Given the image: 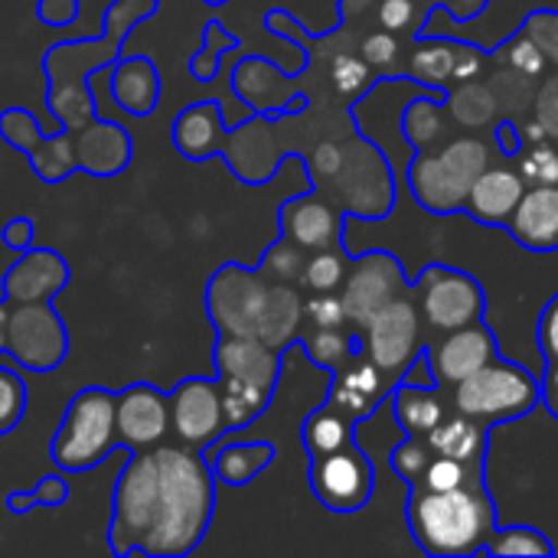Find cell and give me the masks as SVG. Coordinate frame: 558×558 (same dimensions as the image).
<instances>
[{"mask_svg":"<svg viewBox=\"0 0 558 558\" xmlns=\"http://www.w3.org/2000/svg\"><path fill=\"white\" fill-rule=\"evenodd\" d=\"M216 474L196 448H144L121 468L111 494L108 546L118 558L190 556L213 523Z\"/></svg>","mask_w":558,"mask_h":558,"instance_id":"obj_1","label":"cell"},{"mask_svg":"<svg viewBox=\"0 0 558 558\" xmlns=\"http://www.w3.org/2000/svg\"><path fill=\"white\" fill-rule=\"evenodd\" d=\"M160 0H111L105 10V23L98 36L88 39H62L46 49L43 75L46 108L52 111L56 124L65 131H78L92 118H98V101L88 88L98 69H111L121 59L128 33L157 13Z\"/></svg>","mask_w":558,"mask_h":558,"instance_id":"obj_2","label":"cell"},{"mask_svg":"<svg viewBox=\"0 0 558 558\" xmlns=\"http://www.w3.org/2000/svg\"><path fill=\"white\" fill-rule=\"evenodd\" d=\"M405 520L418 549L435 558L477 556L497 533V510L487 484L441 494L409 487Z\"/></svg>","mask_w":558,"mask_h":558,"instance_id":"obj_3","label":"cell"},{"mask_svg":"<svg viewBox=\"0 0 558 558\" xmlns=\"http://www.w3.org/2000/svg\"><path fill=\"white\" fill-rule=\"evenodd\" d=\"M213 363H216V383L222 392L226 428L242 432L271 405L278 379H281L284 350H275L255 337L219 333Z\"/></svg>","mask_w":558,"mask_h":558,"instance_id":"obj_4","label":"cell"},{"mask_svg":"<svg viewBox=\"0 0 558 558\" xmlns=\"http://www.w3.org/2000/svg\"><path fill=\"white\" fill-rule=\"evenodd\" d=\"M487 167V147L477 137H458L438 154L415 150L409 163V186L422 209L435 216H454L464 213V199Z\"/></svg>","mask_w":558,"mask_h":558,"instance_id":"obj_5","label":"cell"},{"mask_svg":"<svg viewBox=\"0 0 558 558\" xmlns=\"http://www.w3.org/2000/svg\"><path fill=\"white\" fill-rule=\"evenodd\" d=\"M118 392L101 386H85L65 405L59 432L52 438V461L62 471L82 474L98 468L118 441V418H114Z\"/></svg>","mask_w":558,"mask_h":558,"instance_id":"obj_6","label":"cell"},{"mask_svg":"<svg viewBox=\"0 0 558 558\" xmlns=\"http://www.w3.org/2000/svg\"><path fill=\"white\" fill-rule=\"evenodd\" d=\"M539 402V379L520 363L497 356L474 376L454 386V409L477 422L497 425L530 415Z\"/></svg>","mask_w":558,"mask_h":558,"instance_id":"obj_7","label":"cell"},{"mask_svg":"<svg viewBox=\"0 0 558 558\" xmlns=\"http://www.w3.org/2000/svg\"><path fill=\"white\" fill-rule=\"evenodd\" d=\"M271 284L275 281L265 278L258 268H245L235 262L222 265L206 284V314L216 333L258 340V330L271 301Z\"/></svg>","mask_w":558,"mask_h":558,"instance_id":"obj_8","label":"cell"},{"mask_svg":"<svg viewBox=\"0 0 558 558\" xmlns=\"http://www.w3.org/2000/svg\"><path fill=\"white\" fill-rule=\"evenodd\" d=\"M415 291L422 298V317L441 333L481 324L487 314L484 284L471 271H461V268L428 265L415 278Z\"/></svg>","mask_w":558,"mask_h":558,"instance_id":"obj_9","label":"cell"},{"mask_svg":"<svg viewBox=\"0 0 558 558\" xmlns=\"http://www.w3.org/2000/svg\"><path fill=\"white\" fill-rule=\"evenodd\" d=\"M7 356L26 373H52L69 356V330L52 301L10 304Z\"/></svg>","mask_w":558,"mask_h":558,"instance_id":"obj_10","label":"cell"},{"mask_svg":"<svg viewBox=\"0 0 558 558\" xmlns=\"http://www.w3.org/2000/svg\"><path fill=\"white\" fill-rule=\"evenodd\" d=\"M405 291H415V278L405 275L402 262L392 252L376 248L366 255H353V271L343 281L347 320L366 327L383 307H389Z\"/></svg>","mask_w":558,"mask_h":558,"instance_id":"obj_11","label":"cell"},{"mask_svg":"<svg viewBox=\"0 0 558 558\" xmlns=\"http://www.w3.org/2000/svg\"><path fill=\"white\" fill-rule=\"evenodd\" d=\"M307 481H311L314 497L330 513H360L363 507H369L373 490H376L373 461L363 454V448L356 441L333 454L311 458Z\"/></svg>","mask_w":558,"mask_h":558,"instance_id":"obj_12","label":"cell"},{"mask_svg":"<svg viewBox=\"0 0 558 558\" xmlns=\"http://www.w3.org/2000/svg\"><path fill=\"white\" fill-rule=\"evenodd\" d=\"M363 350L366 356L389 376L402 379L405 369L425 353L422 347V311L412 298H396L363 327Z\"/></svg>","mask_w":558,"mask_h":558,"instance_id":"obj_13","label":"cell"},{"mask_svg":"<svg viewBox=\"0 0 558 558\" xmlns=\"http://www.w3.org/2000/svg\"><path fill=\"white\" fill-rule=\"evenodd\" d=\"M170 432L196 451H206L229 432L216 379L190 376L177 383V389L170 392Z\"/></svg>","mask_w":558,"mask_h":558,"instance_id":"obj_14","label":"cell"},{"mask_svg":"<svg viewBox=\"0 0 558 558\" xmlns=\"http://www.w3.org/2000/svg\"><path fill=\"white\" fill-rule=\"evenodd\" d=\"M114 418H118V441L124 448L131 451L154 448L170 432V396L147 383H134L118 392Z\"/></svg>","mask_w":558,"mask_h":558,"instance_id":"obj_15","label":"cell"},{"mask_svg":"<svg viewBox=\"0 0 558 558\" xmlns=\"http://www.w3.org/2000/svg\"><path fill=\"white\" fill-rule=\"evenodd\" d=\"M425 353H428V363H432V373H435L438 386H451V389L461 379L474 376L477 369H484L487 363H494L500 356L497 337L484 320L445 333V340L438 347H428Z\"/></svg>","mask_w":558,"mask_h":558,"instance_id":"obj_16","label":"cell"},{"mask_svg":"<svg viewBox=\"0 0 558 558\" xmlns=\"http://www.w3.org/2000/svg\"><path fill=\"white\" fill-rule=\"evenodd\" d=\"M294 78L288 75L281 65H275L265 56H245L235 72H232V88L235 95L248 105V111H255L258 118H284V114H298L307 108V95H294V98H281L284 82Z\"/></svg>","mask_w":558,"mask_h":558,"instance_id":"obj_17","label":"cell"},{"mask_svg":"<svg viewBox=\"0 0 558 558\" xmlns=\"http://www.w3.org/2000/svg\"><path fill=\"white\" fill-rule=\"evenodd\" d=\"M69 262L56 248L16 252V262L3 275V298L10 304L52 301L69 284Z\"/></svg>","mask_w":558,"mask_h":558,"instance_id":"obj_18","label":"cell"},{"mask_svg":"<svg viewBox=\"0 0 558 558\" xmlns=\"http://www.w3.org/2000/svg\"><path fill=\"white\" fill-rule=\"evenodd\" d=\"M134 160V137L128 128L108 118H92L75 131V167L88 177H118Z\"/></svg>","mask_w":558,"mask_h":558,"instance_id":"obj_19","label":"cell"},{"mask_svg":"<svg viewBox=\"0 0 558 558\" xmlns=\"http://www.w3.org/2000/svg\"><path fill=\"white\" fill-rule=\"evenodd\" d=\"M386 379L389 376L369 356L360 353L340 373H333L327 405H333L337 412H343L353 422H363V418H369L379 409L383 399H389L392 386Z\"/></svg>","mask_w":558,"mask_h":558,"instance_id":"obj_20","label":"cell"},{"mask_svg":"<svg viewBox=\"0 0 558 558\" xmlns=\"http://www.w3.org/2000/svg\"><path fill=\"white\" fill-rule=\"evenodd\" d=\"M510 235L536 255L558 248V183H536L523 193L517 213L507 222Z\"/></svg>","mask_w":558,"mask_h":558,"instance_id":"obj_21","label":"cell"},{"mask_svg":"<svg viewBox=\"0 0 558 558\" xmlns=\"http://www.w3.org/2000/svg\"><path fill=\"white\" fill-rule=\"evenodd\" d=\"M278 222H281V235H288L291 242H298L301 248H333L343 245V219L333 206L301 193L294 199H288L278 209Z\"/></svg>","mask_w":558,"mask_h":558,"instance_id":"obj_22","label":"cell"},{"mask_svg":"<svg viewBox=\"0 0 558 558\" xmlns=\"http://www.w3.org/2000/svg\"><path fill=\"white\" fill-rule=\"evenodd\" d=\"M523 193H526V180H523L520 170H513V167H487L474 180V186H471V193L464 199V213L481 226H507L510 216L517 213Z\"/></svg>","mask_w":558,"mask_h":558,"instance_id":"obj_23","label":"cell"},{"mask_svg":"<svg viewBox=\"0 0 558 558\" xmlns=\"http://www.w3.org/2000/svg\"><path fill=\"white\" fill-rule=\"evenodd\" d=\"M268 144H271V134L258 121H239L235 128L226 131V141H222L219 154L229 160V170L242 183L258 186V183H268L278 173L281 160H288V157H278V154H268L265 150Z\"/></svg>","mask_w":558,"mask_h":558,"instance_id":"obj_24","label":"cell"},{"mask_svg":"<svg viewBox=\"0 0 558 558\" xmlns=\"http://www.w3.org/2000/svg\"><path fill=\"white\" fill-rule=\"evenodd\" d=\"M226 114H222V105L219 101H196V105H186L177 121H173V147L193 160V163H203L209 157H216L222 150V141H226Z\"/></svg>","mask_w":558,"mask_h":558,"instance_id":"obj_25","label":"cell"},{"mask_svg":"<svg viewBox=\"0 0 558 558\" xmlns=\"http://www.w3.org/2000/svg\"><path fill=\"white\" fill-rule=\"evenodd\" d=\"M160 72L147 56H121L111 65V98L121 111L134 118L154 114L160 105Z\"/></svg>","mask_w":558,"mask_h":558,"instance_id":"obj_26","label":"cell"},{"mask_svg":"<svg viewBox=\"0 0 558 558\" xmlns=\"http://www.w3.org/2000/svg\"><path fill=\"white\" fill-rule=\"evenodd\" d=\"M206 451H209L206 461H209L216 481L226 487L252 484L278 458V448L271 441H229V445H209Z\"/></svg>","mask_w":558,"mask_h":558,"instance_id":"obj_27","label":"cell"},{"mask_svg":"<svg viewBox=\"0 0 558 558\" xmlns=\"http://www.w3.org/2000/svg\"><path fill=\"white\" fill-rule=\"evenodd\" d=\"M428 445L435 454L445 458H458V461H484L487 458V445H490V425L477 422L471 415H445V422L438 428L428 432Z\"/></svg>","mask_w":558,"mask_h":558,"instance_id":"obj_28","label":"cell"},{"mask_svg":"<svg viewBox=\"0 0 558 558\" xmlns=\"http://www.w3.org/2000/svg\"><path fill=\"white\" fill-rule=\"evenodd\" d=\"M389 402H392V415H396V422L402 425L405 435L428 438V432L445 422V402L438 399L435 386L396 383L392 392H389Z\"/></svg>","mask_w":558,"mask_h":558,"instance_id":"obj_29","label":"cell"},{"mask_svg":"<svg viewBox=\"0 0 558 558\" xmlns=\"http://www.w3.org/2000/svg\"><path fill=\"white\" fill-rule=\"evenodd\" d=\"M445 101L448 92H425L415 95L405 108H402V137L405 144L415 150H432L445 131Z\"/></svg>","mask_w":558,"mask_h":558,"instance_id":"obj_30","label":"cell"},{"mask_svg":"<svg viewBox=\"0 0 558 558\" xmlns=\"http://www.w3.org/2000/svg\"><path fill=\"white\" fill-rule=\"evenodd\" d=\"M301 441H304L311 458L333 454V451H340V448L356 441V422L347 418L343 412H337L333 405L314 409L304 418V425H301Z\"/></svg>","mask_w":558,"mask_h":558,"instance_id":"obj_31","label":"cell"},{"mask_svg":"<svg viewBox=\"0 0 558 558\" xmlns=\"http://www.w3.org/2000/svg\"><path fill=\"white\" fill-rule=\"evenodd\" d=\"M461 43L464 39H438V36L418 39V49L412 52V62H409V75L422 82L425 88H445L454 78Z\"/></svg>","mask_w":558,"mask_h":558,"instance_id":"obj_32","label":"cell"},{"mask_svg":"<svg viewBox=\"0 0 558 558\" xmlns=\"http://www.w3.org/2000/svg\"><path fill=\"white\" fill-rule=\"evenodd\" d=\"M33 173L43 183H62L69 180L78 167H75V131L59 128L56 134H43V141L26 154Z\"/></svg>","mask_w":558,"mask_h":558,"instance_id":"obj_33","label":"cell"},{"mask_svg":"<svg viewBox=\"0 0 558 558\" xmlns=\"http://www.w3.org/2000/svg\"><path fill=\"white\" fill-rule=\"evenodd\" d=\"M360 337H347L343 327H314V333H307L301 340V350L311 356L314 366L327 369L330 376L340 373L353 356H360Z\"/></svg>","mask_w":558,"mask_h":558,"instance_id":"obj_34","label":"cell"},{"mask_svg":"<svg viewBox=\"0 0 558 558\" xmlns=\"http://www.w3.org/2000/svg\"><path fill=\"white\" fill-rule=\"evenodd\" d=\"M445 114H451L461 128H484L497 114V95L487 85L464 82L461 88L448 92Z\"/></svg>","mask_w":558,"mask_h":558,"instance_id":"obj_35","label":"cell"},{"mask_svg":"<svg viewBox=\"0 0 558 558\" xmlns=\"http://www.w3.org/2000/svg\"><path fill=\"white\" fill-rule=\"evenodd\" d=\"M242 43L239 36H232L219 20H209L203 26V46L190 56V75L196 82H213L219 75V65L226 59V52H235Z\"/></svg>","mask_w":558,"mask_h":558,"instance_id":"obj_36","label":"cell"},{"mask_svg":"<svg viewBox=\"0 0 558 558\" xmlns=\"http://www.w3.org/2000/svg\"><path fill=\"white\" fill-rule=\"evenodd\" d=\"M484 556L494 558H513V556H533L549 558L556 556V546L549 543L546 533H539L536 526H497V533L490 536V543L484 546Z\"/></svg>","mask_w":558,"mask_h":558,"instance_id":"obj_37","label":"cell"},{"mask_svg":"<svg viewBox=\"0 0 558 558\" xmlns=\"http://www.w3.org/2000/svg\"><path fill=\"white\" fill-rule=\"evenodd\" d=\"M484 461H458V458L435 454L415 487L441 494V490H458V487H468V484H484Z\"/></svg>","mask_w":558,"mask_h":558,"instance_id":"obj_38","label":"cell"},{"mask_svg":"<svg viewBox=\"0 0 558 558\" xmlns=\"http://www.w3.org/2000/svg\"><path fill=\"white\" fill-rule=\"evenodd\" d=\"M69 500V484L59 477V474H46L33 490H13L10 497H7V510L13 513V517H23V513H29L33 507H49V510H56V507H62Z\"/></svg>","mask_w":558,"mask_h":558,"instance_id":"obj_39","label":"cell"},{"mask_svg":"<svg viewBox=\"0 0 558 558\" xmlns=\"http://www.w3.org/2000/svg\"><path fill=\"white\" fill-rule=\"evenodd\" d=\"M304 265H307V262L301 258V245L291 242L288 235H281V239L262 255L258 271H262L265 278H271V281L291 284V281H298V278L304 275Z\"/></svg>","mask_w":558,"mask_h":558,"instance_id":"obj_40","label":"cell"},{"mask_svg":"<svg viewBox=\"0 0 558 558\" xmlns=\"http://www.w3.org/2000/svg\"><path fill=\"white\" fill-rule=\"evenodd\" d=\"M432 458H435V451H432L428 438H422V435H405V441L392 448L389 464H392V471H396L409 487H415V484L422 481V474H425V468H428Z\"/></svg>","mask_w":558,"mask_h":558,"instance_id":"obj_41","label":"cell"},{"mask_svg":"<svg viewBox=\"0 0 558 558\" xmlns=\"http://www.w3.org/2000/svg\"><path fill=\"white\" fill-rule=\"evenodd\" d=\"M0 137H3L10 147L29 154V150L43 141V128H39V121H36V114H33L29 108L13 105V108H3V111H0Z\"/></svg>","mask_w":558,"mask_h":558,"instance_id":"obj_42","label":"cell"},{"mask_svg":"<svg viewBox=\"0 0 558 558\" xmlns=\"http://www.w3.org/2000/svg\"><path fill=\"white\" fill-rule=\"evenodd\" d=\"M26 383L10 366H0V438L10 435L26 415Z\"/></svg>","mask_w":558,"mask_h":558,"instance_id":"obj_43","label":"cell"},{"mask_svg":"<svg viewBox=\"0 0 558 558\" xmlns=\"http://www.w3.org/2000/svg\"><path fill=\"white\" fill-rule=\"evenodd\" d=\"M494 52H507L510 69H513L517 75H526V78L543 75V69L549 65L546 52H543V49L533 43V36H526L523 29H517L510 43H500L497 49H490V56H494Z\"/></svg>","mask_w":558,"mask_h":558,"instance_id":"obj_44","label":"cell"},{"mask_svg":"<svg viewBox=\"0 0 558 558\" xmlns=\"http://www.w3.org/2000/svg\"><path fill=\"white\" fill-rule=\"evenodd\" d=\"M301 281H304L314 294H330V291H337V288L347 281V265H343V258H340L337 252L320 248V252L304 265Z\"/></svg>","mask_w":558,"mask_h":558,"instance_id":"obj_45","label":"cell"},{"mask_svg":"<svg viewBox=\"0 0 558 558\" xmlns=\"http://www.w3.org/2000/svg\"><path fill=\"white\" fill-rule=\"evenodd\" d=\"M369 75H373V65H369L366 59H356V56H337L333 65H330L333 88L343 92V95H360V92H366Z\"/></svg>","mask_w":558,"mask_h":558,"instance_id":"obj_46","label":"cell"},{"mask_svg":"<svg viewBox=\"0 0 558 558\" xmlns=\"http://www.w3.org/2000/svg\"><path fill=\"white\" fill-rule=\"evenodd\" d=\"M435 3H445L451 20L468 23V20L481 16V13L487 10L490 0H412L415 20H418V36H415V39H425V33H428V16H432V7H435Z\"/></svg>","mask_w":558,"mask_h":558,"instance_id":"obj_47","label":"cell"},{"mask_svg":"<svg viewBox=\"0 0 558 558\" xmlns=\"http://www.w3.org/2000/svg\"><path fill=\"white\" fill-rule=\"evenodd\" d=\"M520 173L526 183H558V150L553 144H536L530 154H523L520 160Z\"/></svg>","mask_w":558,"mask_h":558,"instance_id":"obj_48","label":"cell"},{"mask_svg":"<svg viewBox=\"0 0 558 558\" xmlns=\"http://www.w3.org/2000/svg\"><path fill=\"white\" fill-rule=\"evenodd\" d=\"M520 29L526 36H533V43L546 52V59L558 65V10H536V13H530Z\"/></svg>","mask_w":558,"mask_h":558,"instance_id":"obj_49","label":"cell"},{"mask_svg":"<svg viewBox=\"0 0 558 558\" xmlns=\"http://www.w3.org/2000/svg\"><path fill=\"white\" fill-rule=\"evenodd\" d=\"M343 167H347V150L337 141H324V144H317V150H314V157L307 163V180L314 186V180H320V177L324 180L340 177Z\"/></svg>","mask_w":558,"mask_h":558,"instance_id":"obj_50","label":"cell"},{"mask_svg":"<svg viewBox=\"0 0 558 558\" xmlns=\"http://www.w3.org/2000/svg\"><path fill=\"white\" fill-rule=\"evenodd\" d=\"M304 320L314 327H343L347 324L343 298H333V291H330V294H317V298L304 301Z\"/></svg>","mask_w":558,"mask_h":558,"instance_id":"obj_51","label":"cell"},{"mask_svg":"<svg viewBox=\"0 0 558 558\" xmlns=\"http://www.w3.org/2000/svg\"><path fill=\"white\" fill-rule=\"evenodd\" d=\"M533 118L546 128L549 141H558V72L539 85L533 101Z\"/></svg>","mask_w":558,"mask_h":558,"instance_id":"obj_52","label":"cell"},{"mask_svg":"<svg viewBox=\"0 0 558 558\" xmlns=\"http://www.w3.org/2000/svg\"><path fill=\"white\" fill-rule=\"evenodd\" d=\"M536 343H539L546 363H558V294L543 307V314H539Z\"/></svg>","mask_w":558,"mask_h":558,"instance_id":"obj_53","label":"cell"},{"mask_svg":"<svg viewBox=\"0 0 558 558\" xmlns=\"http://www.w3.org/2000/svg\"><path fill=\"white\" fill-rule=\"evenodd\" d=\"M363 59L369 65H392L399 59V36L389 29H379L363 39Z\"/></svg>","mask_w":558,"mask_h":558,"instance_id":"obj_54","label":"cell"},{"mask_svg":"<svg viewBox=\"0 0 558 558\" xmlns=\"http://www.w3.org/2000/svg\"><path fill=\"white\" fill-rule=\"evenodd\" d=\"M33 235H36V226L29 216H13L7 226H3V245L10 252H26L33 248Z\"/></svg>","mask_w":558,"mask_h":558,"instance_id":"obj_55","label":"cell"},{"mask_svg":"<svg viewBox=\"0 0 558 558\" xmlns=\"http://www.w3.org/2000/svg\"><path fill=\"white\" fill-rule=\"evenodd\" d=\"M39 20L49 26H69L78 16V0H39Z\"/></svg>","mask_w":558,"mask_h":558,"instance_id":"obj_56","label":"cell"},{"mask_svg":"<svg viewBox=\"0 0 558 558\" xmlns=\"http://www.w3.org/2000/svg\"><path fill=\"white\" fill-rule=\"evenodd\" d=\"M484 56H490V49H474L471 43H461V56H458V65H454V78L458 82H471L481 72V59Z\"/></svg>","mask_w":558,"mask_h":558,"instance_id":"obj_57","label":"cell"},{"mask_svg":"<svg viewBox=\"0 0 558 558\" xmlns=\"http://www.w3.org/2000/svg\"><path fill=\"white\" fill-rule=\"evenodd\" d=\"M523 131H520V124L517 121H497V147H500V154L504 157H517L520 150H523Z\"/></svg>","mask_w":558,"mask_h":558,"instance_id":"obj_58","label":"cell"},{"mask_svg":"<svg viewBox=\"0 0 558 558\" xmlns=\"http://www.w3.org/2000/svg\"><path fill=\"white\" fill-rule=\"evenodd\" d=\"M539 402L558 418V363H546V373L539 376Z\"/></svg>","mask_w":558,"mask_h":558,"instance_id":"obj_59","label":"cell"},{"mask_svg":"<svg viewBox=\"0 0 558 558\" xmlns=\"http://www.w3.org/2000/svg\"><path fill=\"white\" fill-rule=\"evenodd\" d=\"M520 131H523V141H533V144H543V141H549V134H546V128L533 118V121H526V124H520Z\"/></svg>","mask_w":558,"mask_h":558,"instance_id":"obj_60","label":"cell"},{"mask_svg":"<svg viewBox=\"0 0 558 558\" xmlns=\"http://www.w3.org/2000/svg\"><path fill=\"white\" fill-rule=\"evenodd\" d=\"M7 324H10V301H0V356H7Z\"/></svg>","mask_w":558,"mask_h":558,"instance_id":"obj_61","label":"cell"},{"mask_svg":"<svg viewBox=\"0 0 558 558\" xmlns=\"http://www.w3.org/2000/svg\"><path fill=\"white\" fill-rule=\"evenodd\" d=\"M376 0H340V20H347L350 13H363V10H369Z\"/></svg>","mask_w":558,"mask_h":558,"instance_id":"obj_62","label":"cell"},{"mask_svg":"<svg viewBox=\"0 0 558 558\" xmlns=\"http://www.w3.org/2000/svg\"><path fill=\"white\" fill-rule=\"evenodd\" d=\"M206 7H222V3H229V0H203Z\"/></svg>","mask_w":558,"mask_h":558,"instance_id":"obj_63","label":"cell"}]
</instances>
